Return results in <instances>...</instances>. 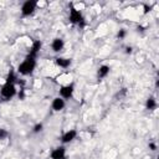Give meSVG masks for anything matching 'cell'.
<instances>
[{
    "mask_svg": "<svg viewBox=\"0 0 159 159\" xmlns=\"http://www.w3.org/2000/svg\"><path fill=\"white\" fill-rule=\"evenodd\" d=\"M132 52V47H127V53H130Z\"/></svg>",
    "mask_w": 159,
    "mask_h": 159,
    "instance_id": "cell-19",
    "label": "cell"
},
{
    "mask_svg": "<svg viewBox=\"0 0 159 159\" xmlns=\"http://www.w3.org/2000/svg\"><path fill=\"white\" fill-rule=\"evenodd\" d=\"M149 147L152 148V150H155V144H153V143H150V144H149Z\"/></svg>",
    "mask_w": 159,
    "mask_h": 159,
    "instance_id": "cell-18",
    "label": "cell"
},
{
    "mask_svg": "<svg viewBox=\"0 0 159 159\" xmlns=\"http://www.w3.org/2000/svg\"><path fill=\"white\" fill-rule=\"evenodd\" d=\"M50 157H51V159H65L66 158V148L61 145V147L52 149Z\"/></svg>",
    "mask_w": 159,
    "mask_h": 159,
    "instance_id": "cell-6",
    "label": "cell"
},
{
    "mask_svg": "<svg viewBox=\"0 0 159 159\" xmlns=\"http://www.w3.org/2000/svg\"><path fill=\"white\" fill-rule=\"evenodd\" d=\"M109 66H107V65H102L99 68H98V72H97V75H98V77L99 78H104V77H107L108 76V73H109Z\"/></svg>",
    "mask_w": 159,
    "mask_h": 159,
    "instance_id": "cell-12",
    "label": "cell"
},
{
    "mask_svg": "<svg viewBox=\"0 0 159 159\" xmlns=\"http://www.w3.org/2000/svg\"><path fill=\"white\" fill-rule=\"evenodd\" d=\"M65 104H66V103H65V99L61 98V97H56V98H53V101H52V103H51L52 109L56 111V112L62 111V109L65 108Z\"/></svg>",
    "mask_w": 159,
    "mask_h": 159,
    "instance_id": "cell-9",
    "label": "cell"
},
{
    "mask_svg": "<svg viewBox=\"0 0 159 159\" xmlns=\"http://www.w3.org/2000/svg\"><path fill=\"white\" fill-rule=\"evenodd\" d=\"M55 62H56L57 66H60L62 68H67L71 65V60L70 58H65V57H57Z\"/></svg>",
    "mask_w": 159,
    "mask_h": 159,
    "instance_id": "cell-11",
    "label": "cell"
},
{
    "mask_svg": "<svg viewBox=\"0 0 159 159\" xmlns=\"http://www.w3.org/2000/svg\"><path fill=\"white\" fill-rule=\"evenodd\" d=\"M70 21H71L72 24H75V25H80V24L83 21V15H82V12H81L78 9L73 7V6L70 9Z\"/></svg>",
    "mask_w": 159,
    "mask_h": 159,
    "instance_id": "cell-4",
    "label": "cell"
},
{
    "mask_svg": "<svg viewBox=\"0 0 159 159\" xmlns=\"http://www.w3.org/2000/svg\"><path fill=\"white\" fill-rule=\"evenodd\" d=\"M7 137H9V132H7L6 129L0 128V139H5V138H7Z\"/></svg>",
    "mask_w": 159,
    "mask_h": 159,
    "instance_id": "cell-15",
    "label": "cell"
},
{
    "mask_svg": "<svg viewBox=\"0 0 159 159\" xmlns=\"http://www.w3.org/2000/svg\"><path fill=\"white\" fill-rule=\"evenodd\" d=\"M73 92H75V87L72 83H68L66 86H62L61 89H60V97L63 98V99H68L73 96Z\"/></svg>",
    "mask_w": 159,
    "mask_h": 159,
    "instance_id": "cell-5",
    "label": "cell"
},
{
    "mask_svg": "<svg viewBox=\"0 0 159 159\" xmlns=\"http://www.w3.org/2000/svg\"><path fill=\"white\" fill-rule=\"evenodd\" d=\"M125 36V30H119V32H118V37L119 39H123Z\"/></svg>",
    "mask_w": 159,
    "mask_h": 159,
    "instance_id": "cell-17",
    "label": "cell"
},
{
    "mask_svg": "<svg viewBox=\"0 0 159 159\" xmlns=\"http://www.w3.org/2000/svg\"><path fill=\"white\" fill-rule=\"evenodd\" d=\"M36 67V58H32V57H26L22 62H20V65L17 66V71L19 73L24 75V76H27L30 73H32V71L35 70Z\"/></svg>",
    "mask_w": 159,
    "mask_h": 159,
    "instance_id": "cell-1",
    "label": "cell"
},
{
    "mask_svg": "<svg viewBox=\"0 0 159 159\" xmlns=\"http://www.w3.org/2000/svg\"><path fill=\"white\" fill-rule=\"evenodd\" d=\"M16 80V77H15V73L12 72V71H10L9 72V75H7V77H6V81L5 82H7V83H14V81Z\"/></svg>",
    "mask_w": 159,
    "mask_h": 159,
    "instance_id": "cell-14",
    "label": "cell"
},
{
    "mask_svg": "<svg viewBox=\"0 0 159 159\" xmlns=\"http://www.w3.org/2000/svg\"><path fill=\"white\" fill-rule=\"evenodd\" d=\"M0 94L2 96V98L5 99H11L15 94H16V87L14 83H7L5 82L0 89Z\"/></svg>",
    "mask_w": 159,
    "mask_h": 159,
    "instance_id": "cell-2",
    "label": "cell"
},
{
    "mask_svg": "<svg viewBox=\"0 0 159 159\" xmlns=\"http://www.w3.org/2000/svg\"><path fill=\"white\" fill-rule=\"evenodd\" d=\"M76 137H77V132H76L75 129H70V130H67V132H65V133L62 134L61 142H62V143H70V142H72Z\"/></svg>",
    "mask_w": 159,
    "mask_h": 159,
    "instance_id": "cell-8",
    "label": "cell"
},
{
    "mask_svg": "<svg viewBox=\"0 0 159 159\" xmlns=\"http://www.w3.org/2000/svg\"><path fill=\"white\" fill-rule=\"evenodd\" d=\"M145 107H147V109H149V111L155 109V108H157V101H155V98H153V97L148 98L147 102H145Z\"/></svg>",
    "mask_w": 159,
    "mask_h": 159,
    "instance_id": "cell-13",
    "label": "cell"
},
{
    "mask_svg": "<svg viewBox=\"0 0 159 159\" xmlns=\"http://www.w3.org/2000/svg\"><path fill=\"white\" fill-rule=\"evenodd\" d=\"M65 46V41L61 39V37H56L52 40V43H51V47H52V51L53 52H60Z\"/></svg>",
    "mask_w": 159,
    "mask_h": 159,
    "instance_id": "cell-10",
    "label": "cell"
},
{
    "mask_svg": "<svg viewBox=\"0 0 159 159\" xmlns=\"http://www.w3.org/2000/svg\"><path fill=\"white\" fill-rule=\"evenodd\" d=\"M42 130V123H37L35 127H34V132L35 133H39V132H41Z\"/></svg>",
    "mask_w": 159,
    "mask_h": 159,
    "instance_id": "cell-16",
    "label": "cell"
},
{
    "mask_svg": "<svg viewBox=\"0 0 159 159\" xmlns=\"http://www.w3.org/2000/svg\"><path fill=\"white\" fill-rule=\"evenodd\" d=\"M41 47H42V42L40 40L34 41L32 45H31V47H30V51H29V55L27 56L29 57H32V58H36V56H37L39 51L41 50Z\"/></svg>",
    "mask_w": 159,
    "mask_h": 159,
    "instance_id": "cell-7",
    "label": "cell"
},
{
    "mask_svg": "<svg viewBox=\"0 0 159 159\" xmlns=\"http://www.w3.org/2000/svg\"><path fill=\"white\" fill-rule=\"evenodd\" d=\"M37 6V2L36 1H32V0H27L22 4L21 6V15L22 16H30L34 14L35 9Z\"/></svg>",
    "mask_w": 159,
    "mask_h": 159,
    "instance_id": "cell-3",
    "label": "cell"
}]
</instances>
